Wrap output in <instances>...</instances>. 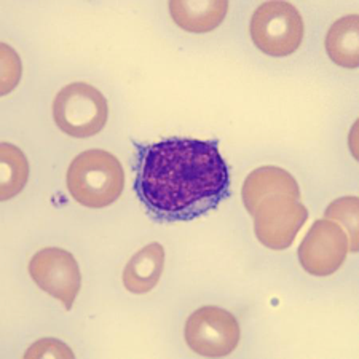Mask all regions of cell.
<instances>
[{
    "label": "cell",
    "mask_w": 359,
    "mask_h": 359,
    "mask_svg": "<svg viewBox=\"0 0 359 359\" xmlns=\"http://www.w3.org/2000/svg\"><path fill=\"white\" fill-rule=\"evenodd\" d=\"M136 147L135 190L157 221H194L229 196V168L216 141L170 137Z\"/></svg>",
    "instance_id": "obj_1"
},
{
    "label": "cell",
    "mask_w": 359,
    "mask_h": 359,
    "mask_svg": "<svg viewBox=\"0 0 359 359\" xmlns=\"http://www.w3.org/2000/svg\"><path fill=\"white\" fill-rule=\"evenodd\" d=\"M171 18L176 25L187 32L205 34L219 27L229 11V2L212 0V2H170Z\"/></svg>",
    "instance_id": "obj_11"
},
{
    "label": "cell",
    "mask_w": 359,
    "mask_h": 359,
    "mask_svg": "<svg viewBox=\"0 0 359 359\" xmlns=\"http://www.w3.org/2000/svg\"><path fill=\"white\" fill-rule=\"evenodd\" d=\"M29 275L34 283L71 310L82 287V273L71 252L62 248H45L34 254L29 262Z\"/></svg>",
    "instance_id": "obj_7"
},
{
    "label": "cell",
    "mask_w": 359,
    "mask_h": 359,
    "mask_svg": "<svg viewBox=\"0 0 359 359\" xmlns=\"http://www.w3.org/2000/svg\"><path fill=\"white\" fill-rule=\"evenodd\" d=\"M326 219H335L350 233V251H358L359 230V200L356 196H341L334 200L326 210Z\"/></svg>",
    "instance_id": "obj_14"
},
{
    "label": "cell",
    "mask_w": 359,
    "mask_h": 359,
    "mask_svg": "<svg viewBox=\"0 0 359 359\" xmlns=\"http://www.w3.org/2000/svg\"><path fill=\"white\" fill-rule=\"evenodd\" d=\"M252 216L257 240L265 248L283 251L292 245L309 219V211L297 196L283 194L260 200Z\"/></svg>",
    "instance_id": "obj_5"
},
{
    "label": "cell",
    "mask_w": 359,
    "mask_h": 359,
    "mask_svg": "<svg viewBox=\"0 0 359 359\" xmlns=\"http://www.w3.org/2000/svg\"><path fill=\"white\" fill-rule=\"evenodd\" d=\"M26 359L37 358H61V359H74V353L66 344L57 339H42L34 344L31 348L25 353Z\"/></svg>",
    "instance_id": "obj_16"
},
{
    "label": "cell",
    "mask_w": 359,
    "mask_h": 359,
    "mask_svg": "<svg viewBox=\"0 0 359 359\" xmlns=\"http://www.w3.org/2000/svg\"><path fill=\"white\" fill-rule=\"evenodd\" d=\"M184 335L189 348L196 355L227 356L238 346L240 324L230 311L206 305L187 318Z\"/></svg>",
    "instance_id": "obj_6"
},
{
    "label": "cell",
    "mask_w": 359,
    "mask_h": 359,
    "mask_svg": "<svg viewBox=\"0 0 359 359\" xmlns=\"http://www.w3.org/2000/svg\"><path fill=\"white\" fill-rule=\"evenodd\" d=\"M326 51L331 61L340 67L356 69L359 65V18L358 15L341 16L329 27Z\"/></svg>",
    "instance_id": "obj_12"
},
{
    "label": "cell",
    "mask_w": 359,
    "mask_h": 359,
    "mask_svg": "<svg viewBox=\"0 0 359 359\" xmlns=\"http://www.w3.org/2000/svg\"><path fill=\"white\" fill-rule=\"evenodd\" d=\"M0 161H2L0 200L7 201L25 189L29 177V165L25 154L10 142H2L0 146Z\"/></svg>",
    "instance_id": "obj_13"
},
{
    "label": "cell",
    "mask_w": 359,
    "mask_h": 359,
    "mask_svg": "<svg viewBox=\"0 0 359 359\" xmlns=\"http://www.w3.org/2000/svg\"><path fill=\"white\" fill-rule=\"evenodd\" d=\"M125 175L115 155L101 149L85 150L69 165L67 189L86 208H106L123 192Z\"/></svg>",
    "instance_id": "obj_2"
},
{
    "label": "cell",
    "mask_w": 359,
    "mask_h": 359,
    "mask_svg": "<svg viewBox=\"0 0 359 359\" xmlns=\"http://www.w3.org/2000/svg\"><path fill=\"white\" fill-rule=\"evenodd\" d=\"M165 269V249L150 243L130 259L123 270V286L133 294H146L158 285Z\"/></svg>",
    "instance_id": "obj_10"
},
{
    "label": "cell",
    "mask_w": 359,
    "mask_h": 359,
    "mask_svg": "<svg viewBox=\"0 0 359 359\" xmlns=\"http://www.w3.org/2000/svg\"><path fill=\"white\" fill-rule=\"evenodd\" d=\"M350 252V241L331 219L316 221L299 246V262L313 276L334 275Z\"/></svg>",
    "instance_id": "obj_8"
},
{
    "label": "cell",
    "mask_w": 359,
    "mask_h": 359,
    "mask_svg": "<svg viewBox=\"0 0 359 359\" xmlns=\"http://www.w3.org/2000/svg\"><path fill=\"white\" fill-rule=\"evenodd\" d=\"M107 101L102 93L85 82H74L57 93L53 117L62 133L72 137H91L107 123Z\"/></svg>",
    "instance_id": "obj_3"
},
{
    "label": "cell",
    "mask_w": 359,
    "mask_h": 359,
    "mask_svg": "<svg viewBox=\"0 0 359 359\" xmlns=\"http://www.w3.org/2000/svg\"><path fill=\"white\" fill-rule=\"evenodd\" d=\"M292 195L300 198V189L295 177L278 166H260L246 177L241 189V198L249 214L257 203L271 195Z\"/></svg>",
    "instance_id": "obj_9"
},
{
    "label": "cell",
    "mask_w": 359,
    "mask_h": 359,
    "mask_svg": "<svg viewBox=\"0 0 359 359\" xmlns=\"http://www.w3.org/2000/svg\"><path fill=\"white\" fill-rule=\"evenodd\" d=\"M0 60H2V80H0V93L7 95L15 88L21 77V61L16 51L7 43L0 45Z\"/></svg>",
    "instance_id": "obj_15"
},
{
    "label": "cell",
    "mask_w": 359,
    "mask_h": 359,
    "mask_svg": "<svg viewBox=\"0 0 359 359\" xmlns=\"http://www.w3.org/2000/svg\"><path fill=\"white\" fill-rule=\"evenodd\" d=\"M302 15L292 4L265 2L251 18V39L254 45L269 56H289L295 53L304 40Z\"/></svg>",
    "instance_id": "obj_4"
}]
</instances>
